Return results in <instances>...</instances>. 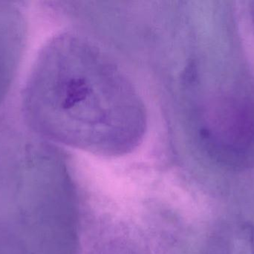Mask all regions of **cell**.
Segmentation results:
<instances>
[{"mask_svg": "<svg viewBox=\"0 0 254 254\" xmlns=\"http://www.w3.org/2000/svg\"><path fill=\"white\" fill-rule=\"evenodd\" d=\"M21 114L31 132L107 156L135 149L147 125L143 101L119 66L70 33L42 49L21 95Z\"/></svg>", "mask_w": 254, "mask_h": 254, "instance_id": "6da1fadb", "label": "cell"}, {"mask_svg": "<svg viewBox=\"0 0 254 254\" xmlns=\"http://www.w3.org/2000/svg\"><path fill=\"white\" fill-rule=\"evenodd\" d=\"M213 248L211 254H254L253 235L245 228L228 231L216 240Z\"/></svg>", "mask_w": 254, "mask_h": 254, "instance_id": "7a4b0ae2", "label": "cell"}]
</instances>
